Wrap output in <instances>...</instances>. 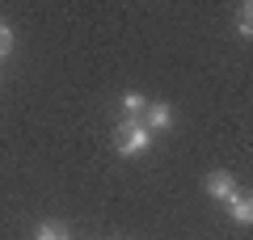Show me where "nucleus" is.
<instances>
[{"mask_svg": "<svg viewBox=\"0 0 253 240\" xmlns=\"http://www.w3.org/2000/svg\"><path fill=\"white\" fill-rule=\"evenodd\" d=\"M114 143L123 156H135V152H148L152 148V131L144 126V118H126V122L114 126Z\"/></svg>", "mask_w": 253, "mask_h": 240, "instance_id": "nucleus-1", "label": "nucleus"}, {"mask_svg": "<svg viewBox=\"0 0 253 240\" xmlns=\"http://www.w3.org/2000/svg\"><path fill=\"white\" fill-rule=\"evenodd\" d=\"M203 186H207V194L219 198V202H232V198L241 194V190H236V181H232V173H211Z\"/></svg>", "mask_w": 253, "mask_h": 240, "instance_id": "nucleus-2", "label": "nucleus"}, {"mask_svg": "<svg viewBox=\"0 0 253 240\" xmlns=\"http://www.w3.org/2000/svg\"><path fill=\"white\" fill-rule=\"evenodd\" d=\"M169 126H173V106H165V101L148 106V131H169Z\"/></svg>", "mask_w": 253, "mask_h": 240, "instance_id": "nucleus-3", "label": "nucleus"}, {"mask_svg": "<svg viewBox=\"0 0 253 240\" xmlns=\"http://www.w3.org/2000/svg\"><path fill=\"white\" fill-rule=\"evenodd\" d=\"M228 206H232V219H236V223H249V219H253V202H249V194H236Z\"/></svg>", "mask_w": 253, "mask_h": 240, "instance_id": "nucleus-4", "label": "nucleus"}, {"mask_svg": "<svg viewBox=\"0 0 253 240\" xmlns=\"http://www.w3.org/2000/svg\"><path fill=\"white\" fill-rule=\"evenodd\" d=\"M123 110H126V114H131V118H139V114H144V110H148L144 93H123Z\"/></svg>", "mask_w": 253, "mask_h": 240, "instance_id": "nucleus-5", "label": "nucleus"}, {"mask_svg": "<svg viewBox=\"0 0 253 240\" xmlns=\"http://www.w3.org/2000/svg\"><path fill=\"white\" fill-rule=\"evenodd\" d=\"M34 240H68V228H59V223H42V228L34 232Z\"/></svg>", "mask_w": 253, "mask_h": 240, "instance_id": "nucleus-6", "label": "nucleus"}, {"mask_svg": "<svg viewBox=\"0 0 253 240\" xmlns=\"http://www.w3.org/2000/svg\"><path fill=\"white\" fill-rule=\"evenodd\" d=\"M9 51H13V30H9V26H0V59H4Z\"/></svg>", "mask_w": 253, "mask_h": 240, "instance_id": "nucleus-7", "label": "nucleus"}, {"mask_svg": "<svg viewBox=\"0 0 253 240\" xmlns=\"http://www.w3.org/2000/svg\"><path fill=\"white\" fill-rule=\"evenodd\" d=\"M236 30H241V34L249 38V30H253V26H249V9H241V26H236Z\"/></svg>", "mask_w": 253, "mask_h": 240, "instance_id": "nucleus-8", "label": "nucleus"}]
</instances>
